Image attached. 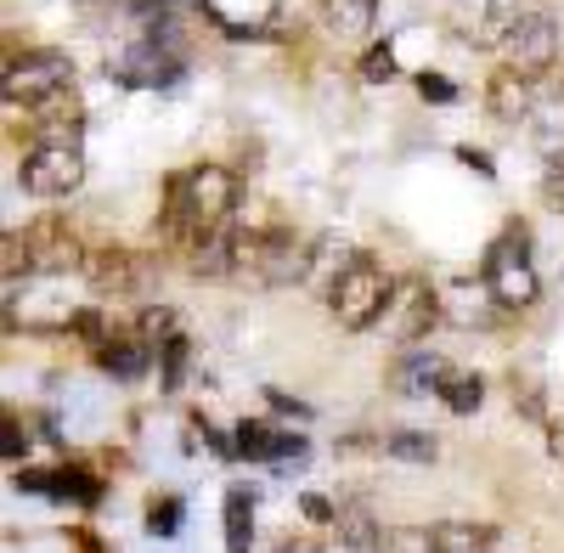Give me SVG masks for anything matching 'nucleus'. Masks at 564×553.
Segmentation results:
<instances>
[{"instance_id":"f257e3e1","label":"nucleus","mask_w":564,"mask_h":553,"mask_svg":"<svg viewBox=\"0 0 564 553\" xmlns=\"http://www.w3.org/2000/svg\"><path fill=\"white\" fill-rule=\"evenodd\" d=\"M243 181L226 164H186L164 181V209H159V238L181 249H204L215 232H226L238 215Z\"/></svg>"},{"instance_id":"f03ea898","label":"nucleus","mask_w":564,"mask_h":553,"mask_svg":"<svg viewBox=\"0 0 564 553\" xmlns=\"http://www.w3.org/2000/svg\"><path fill=\"white\" fill-rule=\"evenodd\" d=\"M395 276L372 260V254H345V265L334 271V283H327V311L345 334H367L379 328V322L395 311Z\"/></svg>"},{"instance_id":"7ed1b4c3","label":"nucleus","mask_w":564,"mask_h":553,"mask_svg":"<svg viewBox=\"0 0 564 553\" xmlns=\"http://www.w3.org/2000/svg\"><path fill=\"white\" fill-rule=\"evenodd\" d=\"M85 243L74 232V220L63 215H34L23 232L7 238V289H18V265L34 276H63V271H85Z\"/></svg>"},{"instance_id":"20e7f679","label":"nucleus","mask_w":564,"mask_h":553,"mask_svg":"<svg viewBox=\"0 0 564 553\" xmlns=\"http://www.w3.org/2000/svg\"><path fill=\"white\" fill-rule=\"evenodd\" d=\"M480 283L502 311H531L542 300V276L531 265V226L525 220H508L497 232V243L486 249V265H480Z\"/></svg>"},{"instance_id":"39448f33","label":"nucleus","mask_w":564,"mask_h":553,"mask_svg":"<svg viewBox=\"0 0 564 553\" xmlns=\"http://www.w3.org/2000/svg\"><path fill=\"white\" fill-rule=\"evenodd\" d=\"M18 187L29 198H74L85 187V142L79 135H40L18 159Z\"/></svg>"},{"instance_id":"423d86ee","label":"nucleus","mask_w":564,"mask_h":553,"mask_svg":"<svg viewBox=\"0 0 564 553\" xmlns=\"http://www.w3.org/2000/svg\"><path fill=\"white\" fill-rule=\"evenodd\" d=\"M502 68H513L520 79H547L558 68V18L547 7H525L520 29H513L508 52H502Z\"/></svg>"},{"instance_id":"0eeeda50","label":"nucleus","mask_w":564,"mask_h":553,"mask_svg":"<svg viewBox=\"0 0 564 553\" xmlns=\"http://www.w3.org/2000/svg\"><path fill=\"white\" fill-rule=\"evenodd\" d=\"M68 85H74V63L63 52H23V57L7 63V102L23 108V113L45 97H57V90H68Z\"/></svg>"},{"instance_id":"6e6552de","label":"nucleus","mask_w":564,"mask_h":553,"mask_svg":"<svg viewBox=\"0 0 564 553\" xmlns=\"http://www.w3.org/2000/svg\"><path fill=\"white\" fill-rule=\"evenodd\" d=\"M231 441H238V457L243 464H260V469H282V464H305L311 457V441L276 419H243L231 424Z\"/></svg>"},{"instance_id":"1a4fd4ad","label":"nucleus","mask_w":564,"mask_h":553,"mask_svg":"<svg viewBox=\"0 0 564 553\" xmlns=\"http://www.w3.org/2000/svg\"><path fill=\"white\" fill-rule=\"evenodd\" d=\"M148 271H153V260L124 243H90V254H85V283L97 294H141L148 289Z\"/></svg>"},{"instance_id":"9d476101","label":"nucleus","mask_w":564,"mask_h":553,"mask_svg":"<svg viewBox=\"0 0 564 553\" xmlns=\"http://www.w3.org/2000/svg\"><path fill=\"white\" fill-rule=\"evenodd\" d=\"M520 18H525L520 0H457V34L486 45V52H508Z\"/></svg>"},{"instance_id":"9b49d317","label":"nucleus","mask_w":564,"mask_h":553,"mask_svg":"<svg viewBox=\"0 0 564 553\" xmlns=\"http://www.w3.org/2000/svg\"><path fill=\"white\" fill-rule=\"evenodd\" d=\"M18 491H34V497H52V502H74V509H97L102 502V480L90 475L85 464H57V469H18L12 475Z\"/></svg>"},{"instance_id":"f8f14e48","label":"nucleus","mask_w":564,"mask_h":553,"mask_svg":"<svg viewBox=\"0 0 564 553\" xmlns=\"http://www.w3.org/2000/svg\"><path fill=\"white\" fill-rule=\"evenodd\" d=\"M97 367L108 379H119V384H135V379H148L153 373V361H159V350L141 339L135 328H108V339H97Z\"/></svg>"},{"instance_id":"ddd939ff","label":"nucleus","mask_w":564,"mask_h":553,"mask_svg":"<svg viewBox=\"0 0 564 553\" xmlns=\"http://www.w3.org/2000/svg\"><path fill=\"white\" fill-rule=\"evenodd\" d=\"M446 356H435L430 345H406L395 361H390V390L395 395H406V401H417V395H435L441 390V379H446Z\"/></svg>"},{"instance_id":"4468645a","label":"nucleus","mask_w":564,"mask_h":553,"mask_svg":"<svg viewBox=\"0 0 564 553\" xmlns=\"http://www.w3.org/2000/svg\"><path fill=\"white\" fill-rule=\"evenodd\" d=\"M486 113H491L497 124H513V130H520V124L536 113V85L520 79L513 68H497V74L486 79Z\"/></svg>"},{"instance_id":"2eb2a0df","label":"nucleus","mask_w":564,"mask_h":553,"mask_svg":"<svg viewBox=\"0 0 564 553\" xmlns=\"http://www.w3.org/2000/svg\"><path fill=\"white\" fill-rule=\"evenodd\" d=\"M29 124V142H40V135H85V102H79V90H57V97H45L23 113Z\"/></svg>"},{"instance_id":"dca6fc26","label":"nucleus","mask_w":564,"mask_h":553,"mask_svg":"<svg viewBox=\"0 0 564 553\" xmlns=\"http://www.w3.org/2000/svg\"><path fill=\"white\" fill-rule=\"evenodd\" d=\"M339 542L350 547V553H379V542H384V525H379V514H372V502L356 491V497H339Z\"/></svg>"},{"instance_id":"f3484780","label":"nucleus","mask_w":564,"mask_h":553,"mask_svg":"<svg viewBox=\"0 0 564 553\" xmlns=\"http://www.w3.org/2000/svg\"><path fill=\"white\" fill-rule=\"evenodd\" d=\"M395 300H401V334H395L401 350H406V345H423V334H430L435 316H441V294H435L430 283H406Z\"/></svg>"},{"instance_id":"a211bd4d","label":"nucleus","mask_w":564,"mask_h":553,"mask_svg":"<svg viewBox=\"0 0 564 553\" xmlns=\"http://www.w3.org/2000/svg\"><path fill=\"white\" fill-rule=\"evenodd\" d=\"M226 553H254V509L260 497L254 486H226Z\"/></svg>"},{"instance_id":"6ab92c4d","label":"nucleus","mask_w":564,"mask_h":553,"mask_svg":"<svg viewBox=\"0 0 564 553\" xmlns=\"http://www.w3.org/2000/svg\"><path fill=\"white\" fill-rule=\"evenodd\" d=\"M435 553H497V531L480 520H435Z\"/></svg>"},{"instance_id":"aec40b11","label":"nucleus","mask_w":564,"mask_h":553,"mask_svg":"<svg viewBox=\"0 0 564 553\" xmlns=\"http://www.w3.org/2000/svg\"><path fill=\"white\" fill-rule=\"evenodd\" d=\"M435 401H441L446 412H457V419H468V412H480V401H486V379L468 373V367H446Z\"/></svg>"},{"instance_id":"412c9836","label":"nucleus","mask_w":564,"mask_h":553,"mask_svg":"<svg viewBox=\"0 0 564 553\" xmlns=\"http://www.w3.org/2000/svg\"><path fill=\"white\" fill-rule=\"evenodd\" d=\"M384 457H395V464H417V469H430L435 457H441V441L435 435H423V430H390L379 441Z\"/></svg>"},{"instance_id":"4be33fe9","label":"nucleus","mask_w":564,"mask_h":553,"mask_svg":"<svg viewBox=\"0 0 564 553\" xmlns=\"http://www.w3.org/2000/svg\"><path fill=\"white\" fill-rule=\"evenodd\" d=\"M322 12H327V29L334 34H367L379 0H322Z\"/></svg>"},{"instance_id":"5701e85b","label":"nucleus","mask_w":564,"mask_h":553,"mask_svg":"<svg viewBox=\"0 0 564 553\" xmlns=\"http://www.w3.org/2000/svg\"><path fill=\"white\" fill-rule=\"evenodd\" d=\"M130 328H135L141 339H148L153 350H164V345H170V339L181 334V316H175L170 305H141V311H135V322H130Z\"/></svg>"},{"instance_id":"b1692460","label":"nucleus","mask_w":564,"mask_h":553,"mask_svg":"<svg viewBox=\"0 0 564 553\" xmlns=\"http://www.w3.org/2000/svg\"><path fill=\"white\" fill-rule=\"evenodd\" d=\"M379 553H435V525H417V520L384 525V542H379Z\"/></svg>"},{"instance_id":"393cba45","label":"nucleus","mask_w":564,"mask_h":553,"mask_svg":"<svg viewBox=\"0 0 564 553\" xmlns=\"http://www.w3.org/2000/svg\"><path fill=\"white\" fill-rule=\"evenodd\" d=\"M186 356H193V339H186V334H175V339L159 350V390H164V395H175V390L186 384Z\"/></svg>"},{"instance_id":"a878e982","label":"nucleus","mask_w":564,"mask_h":553,"mask_svg":"<svg viewBox=\"0 0 564 553\" xmlns=\"http://www.w3.org/2000/svg\"><path fill=\"white\" fill-rule=\"evenodd\" d=\"M181 514H186V502H181L175 491H164V497H153V502H148V520H141V525H148V536L170 542V536L181 531Z\"/></svg>"},{"instance_id":"bb28decb","label":"nucleus","mask_w":564,"mask_h":553,"mask_svg":"<svg viewBox=\"0 0 564 553\" xmlns=\"http://www.w3.org/2000/svg\"><path fill=\"white\" fill-rule=\"evenodd\" d=\"M401 68H395V45L390 40H379V45H367V57H361V79L367 85H379V79H395Z\"/></svg>"},{"instance_id":"cd10ccee","label":"nucleus","mask_w":564,"mask_h":553,"mask_svg":"<svg viewBox=\"0 0 564 553\" xmlns=\"http://www.w3.org/2000/svg\"><path fill=\"white\" fill-rule=\"evenodd\" d=\"M300 514L316 525V531H334L339 525V497H322V491H305L300 497Z\"/></svg>"},{"instance_id":"c85d7f7f","label":"nucleus","mask_w":564,"mask_h":553,"mask_svg":"<svg viewBox=\"0 0 564 553\" xmlns=\"http://www.w3.org/2000/svg\"><path fill=\"white\" fill-rule=\"evenodd\" d=\"M542 209L564 215V164H547L542 170Z\"/></svg>"},{"instance_id":"c756f323","label":"nucleus","mask_w":564,"mask_h":553,"mask_svg":"<svg viewBox=\"0 0 564 553\" xmlns=\"http://www.w3.org/2000/svg\"><path fill=\"white\" fill-rule=\"evenodd\" d=\"M417 90H423L430 102H457V85H452L446 74H417Z\"/></svg>"},{"instance_id":"7c9ffc66","label":"nucleus","mask_w":564,"mask_h":553,"mask_svg":"<svg viewBox=\"0 0 564 553\" xmlns=\"http://www.w3.org/2000/svg\"><path fill=\"white\" fill-rule=\"evenodd\" d=\"M265 401L282 412V419H311V406H305L300 395H289V390H271V384H265Z\"/></svg>"},{"instance_id":"2f4dec72","label":"nucleus","mask_w":564,"mask_h":553,"mask_svg":"<svg viewBox=\"0 0 564 553\" xmlns=\"http://www.w3.org/2000/svg\"><path fill=\"white\" fill-rule=\"evenodd\" d=\"M23 452H29V430H23L18 412H7V464H18Z\"/></svg>"},{"instance_id":"473e14b6","label":"nucleus","mask_w":564,"mask_h":553,"mask_svg":"<svg viewBox=\"0 0 564 553\" xmlns=\"http://www.w3.org/2000/svg\"><path fill=\"white\" fill-rule=\"evenodd\" d=\"M457 164H468V170H480V175H497V164L480 153V148H457Z\"/></svg>"},{"instance_id":"72a5a7b5","label":"nucleus","mask_w":564,"mask_h":553,"mask_svg":"<svg viewBox=\"0 0 564 553\" xmlns=\"http://www.w3.org/2000/svg\"><path fill=\"white\" fill-rule=\"evenodd\" d=\"M276 553H322V547H316L311 536H282V542H276Z\"/></svg>"},{"instance_id":"f704fd0d","label":"nucleus","mask_w":564,"mask_h":553,"mask_svg":"<svg viewBox=\"0 0 564 553\" xmlns=\"http://www.w3.org/2000/svg\"><path fill=\"white\" fill-rule=\"evenodd\" d=\"M547 452L564 464V424H547Z\"/></svg>"}]
</instances>
